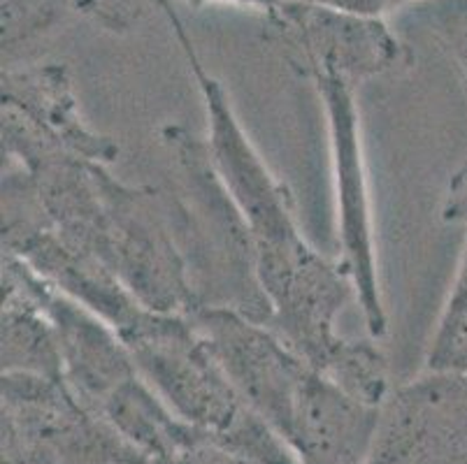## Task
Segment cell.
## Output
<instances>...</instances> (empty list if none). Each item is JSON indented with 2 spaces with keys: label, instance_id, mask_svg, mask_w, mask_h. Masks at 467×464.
I'll return each mask as SVG.
<instances>
[{
  "label": "cell",
  "instance_id": "cell-4",
  "mask_svg": "<svg viewBox=\"0 0 467 464\" xmlns=\"http://www.w3.org/2000/svg\"><path fill=\"white\" fill-rule=\"evenodd\" d=\"M156 464H258L256 459L247 458L240 450L231 449L228 444L214 437V434L198 429L193 439L177 450L175 455H170L168 459Z\"/></svg>",
  "mask_w": 467,
  "mask_h": 464
},
{
  "label": "cell",
  "instance_id": "cell-1",
  "mask_svg": "<svg viewBox=\"0 0 467 464\" xmlns=\"http://www.w3.org/2000/svg\"><path fill=\"white\" fill-rule=\"evenodd\" d=\"M3 399L5 464H147L103 418L96 423L61 378L7 374Z\"/></svg>",
  "mask_w": 467,
  "mask_h": 464
},
{
  "label": "cell",
  "instance_id": "cell-5",
  "mask_svg": "<svg viewBox=\"0 0 467 464\" xmlns=\"http://www.w3.org/2000/svg\"><path fill=\"white\" fill-rule=\"evenodd\" d=\"M451 216H467V168L458 174L456 184L451 189Z\"/></svg>",
  "mask_w": 467,
  "mask_h": 464
},
{
  "label": "cell",
  "instance_id": "cell-2",
  "mask_svg": "<svg viewBox=\"0 0 467 464\" xmlns=\"http://www.w3.org/2000/svg\"><path fill=\"white\" fill-rule=\"evenodd\" d=\"M377 418L375 407L358 402L314 369L305 381L284 441L300 464H368Z\"/></svg>",
  "mask_w": 467,
  "mask_h": 464
},
{
  "label": "cell",
  "instance_id": "cell-3",
  "mask_svg": "<svg viewBox=\"0 0 467 464\" xmlns=\"http://www.w3.org/2000/svg\"><path fill=\"white\" fill-rule=\"evenodd\" d=\"M431 367L440 372L467 374V251L451 302H449L447 316L441 321L440 335H437Z\"/></svg>",
  "mask_w": 467,
  "mask_h": 464
}]
</instances>
